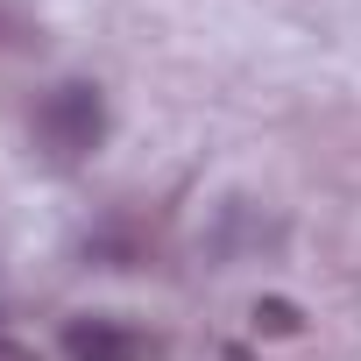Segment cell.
<instances>
[{
    "instance_id": "6da1fadb",
    "label": "cell",
    "mask_w": 361,
    "mask_h": 361,
    "mask_svg": "<svg viewBox=\"0 0 361 361\" xmlns=\"http://www.w3.org/2000/svg\"><path fill=\"white\" fill-rule=\"evenodd\" d=\"M36 142L50 149V163H85V156L106 142V99H99V85L71 78V85L43 92V106H36Z\"/></svg>"
},
{
    "instance_id": "3957f363",
    "label": "cell",
    "mask_w": 361,
    "mask_h": 361,
    "mask_svg": "<svg viewBox=\"0 0 361 361\" xmlns=\"http://www.w3.org/2000/svg\"><path fill=\"white\" fill-rule=\"evenodd\" d=\"M255 326H262V333H298V305L269 298V305H255Z\"/></svg>"
},
{
    "instance_id": "7a4b0ae2",
    "label": "cell",
    "mask_w": 361,
    "mask_h": 361,
    "mask_svg": "<svg viewBox=\"0 0 361 361\" xmlns=\"http://www.w3.org/2000/svg\"><path fill=\"white\" fill-rule=\"evenodd\" d=\"M64 361H149V333L106 312H85L64 326Z\"/></svg>"
},
{
    "instance_id": "277c9868",
    "label": "cell",
    "mask_w": 361,
    "mask_h": 361,
    "mask_svg": "<svg viewBox=\"0 0 361 361\" xmlns=\"http://www.w3.org/2000/svg\"><path fill=\"white\" fill-rule=\"evenodd\" d=\"M0 361H36V347H22V340H8V333H0Z\"/></svg>"
}]
</instances>
